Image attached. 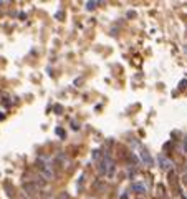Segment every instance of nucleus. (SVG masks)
Segmentation results:
<instances>
[{"label": "nucleus", "mask_w": 187, "mask_h": 199, "mask_svg": "<svg viewBox=\"0 0 187 199\" xmlns=\"http://www.w3.org/2000/svg\"><path fill=\"white\" fill-rule=\"evenodd\" d=\"M100 171L103 174L104 173H111V171H113V159H111V158H104L103 161H101Z\"/></svg>", "instance_id": "obj_1"}, {"label": "nucleus", "mask_w": 187, "mask_h": 199, "mask_svg": "<svg viewBox=\"0 0 187 199\" xmlns=\"http://www.w3.org/2000/svg\"><path fill=\"white\" fill-rule=\"evenodd\" d=\"M157 161H159V166H161V169H164V171H167V169H170V168H172V161H170V159H167L166 156H159L157 158Z\"/></svg>", "instance_id": "obj_2"}, {"label": "nucleus", "mask_w": 187, "mask_h": 199, "mask_svg": "<svg viewBox=\"0 0 187 199\" xmlns=\"http://www.w3.org/2000/svg\"><path fill=\"white\" fill-rule=\"evenodd\" d=\"M131 189H133L134 192H137V194H142V192H146V187L142 186V184H133V186H131Z\"/></svg>", "instance_id": "obj_3"}, {"label": "nucleus", "mask_w": 187, "mask_h": 199, "mask_svg": "<svg viewBox=\"0 0 187 199\" xmlns=\"http://www.w3.org/2000/svg\"><path fill=\"white\" fill-rule=\"evenodd\" d=\"M141 158H142V161H144V163H147V164H152V159H151V156H149V153H147V151H142L141 153Z\"/></svg>", "instance_id": "obj_4"}, {"label": "nucleus", "mask_w": 187, "mask_h": 199, "mask_svg": "<svg viewBox=\"0 0 187 199\" xmlns=\"http://www.w3.org/2000/svg\"><path fill=\"white\" fill-rule=\"evenodd\" d=\"M25 191H30V194H35V191H37V187L32 186V184H25Z\"/></svg>", "instance_id": "obj_5"}, {"label": "nucleus", "mask_w": 187, "mask_h": 199, "mask_svg": "<svg viewBox=\"0 0 187 199\" xmlns=\"http://www.w3.org/2000/svg\"><path fill=\"white\" fill-rule=\"evenodd\" d=\"M96 5H98V2H88V4H86V9H88V10H93V9H96Z\"/></svg>", "instance_id": "obj_6"}, {"label": "nucleus", "mask_w": 187, "mask_h": 199, "mask_svg": "<svg viewBox=\"0 0 187 199\" xmlns=\"http://www.w3.org/2000/svg\"><path fill=\"white\" fill-rule=\"evenodd\" d=\"M91 158H93V159H98V158H100V151H98V149H95V151H93V154H91Z\"/></svg>", "instance_id": "obj_7"}, {"label": "nucleus", "mask_w": 187, "mask_h": 199, "mask_svg": "<svg viewBox=\"0 0 187 199\" xmlns=\"http://www.w3.org/2000/svg\"><path fill=\"white\" fill-rule=\"evenodd\" d=\"M55 111H56V113H61V111H63V106H60V105H56V106H55Z\"/></svg>", "instance_id": "obj_8"}, {"label": "nucleus", "mask_w": 187, "mask_h": 199, "mask_svg": "<svg viewBox=\"0 0 187 199\" xmlns=\"http://www.w3.org/2000/svg\"><path fill=\"white\" fill-rule=\"evenodd\" d=\"M181 88H187V81H181Z\"/></svg>", "instance_id": "obj_9"}, {"label": "nucleus", "mask_w": 187, "mask_h": 199, "mask_svg": "<svg viewBox=\"0 0 187 199\" xmlns=\"http://www.w3.org/2000/svg\"><path fill=\"white\" fill-rule=\"evenodd\" d=\"M60 199H68V196H66V192H63L61 196H60Z\"/></svg>", "instance_id": "obj_10"}]
</instances>
